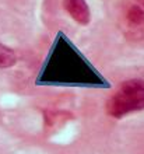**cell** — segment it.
<instances>
[{
	"mask_svg": "<svg viewBox=\"0 0 144 154\" xmlns=\"http://www.w3.org/2000/svg\"><path fill=\"white\" fill-rule=\"evenodd\" d=\"M18 56L14 49L0 42V69H10L17 63Z\"/></svg>",
	"mask_w": 144,
	"mask_h": 154,
	"instance_id": "cell-4",
	"label": "cell"
},
{
	"mask_svg": "<svg viewBox=\"0 0 144 154\" xmlns=\"http://www.w3.org/2000/svg\"><path fill=\"white\" fill-rule=\"evenodd\" d=\"M63 7L74 23L88 25L91 21V11L85 0H63Z\"/></svg>",
	"mask_w": 144,
	"mask_h": 154,
	"instance_id": "cell-3",
	"label": "cell"
},
{
	"mask_svg": "<svg viewBox=\"0 0 144 154\" xmlns=\"http://www.w3.org/2000/svg\"><path fill=\"white\" fill-rule=\"evenodd\" d=\"M144 111V79L122 81L105 101V114L113 119H123Z\"/></svg>",
	"mask_w": 144,
	"mask_h": 154,
	"instance_id": "cell-1",
	"label": "cell"
},
{
	"mask_svg": "<svg viewBox=\"0 0 144 154\" xmlns=\"http://www.w3.org/2000/svg\"><path fill=\"white\" fill-rule=\"evenodd\" d=\"M119 24L129 41L144 39V0H126L120 8Z\"/></svg>",
	"mask_w": 144,
	"mask_h": 154,
	"instance_id": "cell-2",
	"label": "cell"
}]
</instances>
